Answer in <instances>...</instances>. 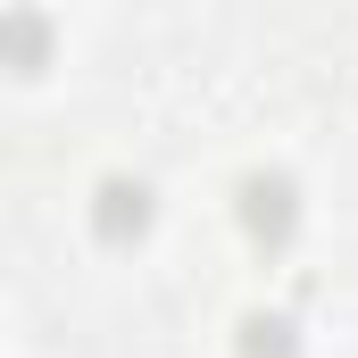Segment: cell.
<instances>
[{
	"label": "cell",
	"mask_w": 358,
	"mask_h": 358,
	"mask_svg": "<svg viewBox=\"0 0 358 358\" xmlns=\"http://www.w3.org/2000/svg\"><path fill=\"white\" fill-rule=\"evenodd\" d=\"M34 59H42V25H34V17H17V67L34 76Z\"/></svg>",
	"instance_id": "4"
},
{
	"label": "cell",
	"mask_w": 358,
	"mask_h": 358,
	"mask_svg": "<svg viewBox=\"0 0 358 358\" xmlns=\"http://www.w3.org/2000/svg\"><path fill=\"white\" fill-rule=\"evenodd\" d=\"M92 225H100V242H134L142 225H150V192L142 183H100V200H92Z\"/></svg>",
	"instance_id": "2"
},
{
	"label": "cell",
	"mask_w": 358,
	"mask_h": 358,
	"mask_svg": "<svg viewBox=\"0 0 358 358\" xmlns=\"http://www.w3.org/2000/svg\"><path fill=\"white\" fill-rule=\"evenodd\" d=\"M242 358H292V317H242Z\"/></svg>",
	"instance_id": "3"
},
{
	"label": "cell",
	"mask_w": 358,
	"mask_h": 358,
	"mask_svg": "<svg viewBox=\"0 0 358 358\" xmlns=\"http://www.w3.org/2000/svg\"><path fill=\"white\" fill-rule=\"evenodd\" d=\"M242 225H250V242H292V225H300V192L283 176H250L242 183Z\"/></svg>",
	"instance_id": "1"
}]
</instances>
